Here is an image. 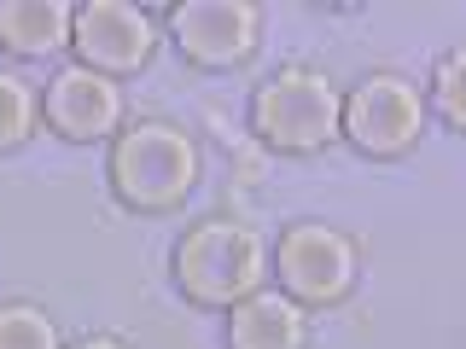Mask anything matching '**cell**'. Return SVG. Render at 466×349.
I'll return each mask as SVG.
<instances>
[{
    "label": "cell",
    "instance_id": "1",
    "mask_svg": "<svg viewBox=\"0 0 466 349\" xmlns=\"http://www.w3.org/2000/svg\"><path fill=\"white\" fill-rule=\"evenodd\" d=\"M175 280L193 303H216V309H233L251 291H262L268 280V244L262 233H251L245 222H198L175 251Z\"/></svg>",
    "mask_w": 466,
    "mask_h": 349
},
{
    "label": "cell",
    "instance_id": "2",
    "mask_svg": "<svg viewBox=\"0 0 466 349\" xmlns=\"http://www.w3.org/2000/svg\"><path fill=\"white\" fill-rule=\"evenodd\" d=\"M198 181V145L175 123H135L111 145V186L135 210H169Z\"/></svg>",
    "mask_w": 466,
    "mask_h": 349
},
{
    "label": "cell",
    "instance_id": "3",
    "mask_svg": "<svg viewBox=\"0 0 466 349\" xmlns=\"http://www.w3.org/2000/svg\"><path fill=\"white\" fill-rule=\"evenodd\" d=\"M251 128L274 152H320L344 135V94L320 70H280L257 87Z\"/></svg>",
    "mask_w": 466,
    "mask_h": 349
},
{
    "label": "cell",
    "instance_id": "4",
    "mask_svg": "<svg viewBox=\"0 0 466 349\" xmlns=\"http://www.w3.org/2000/svg\"><path fill=\"white\" fill-rule=\"evenodd\" d=\"M426 111L431 105H426V94H420V82L379 70V76H361L344 94V135L373 157H397L420 140Z\"/></svg>",
    "mask_w": 466,
    "mask_h": 349
},
{
    "label": "cell",
    "instance_id": "5",
    "mask_svg": "<svg viewBox=\"0 0 466 349\" xmlns=\"http://www.w3.org/2000/svg\"><path fill=\"white\" fill-rule=\"evenodd\" d=\"M274 268L291 303H339L356 285V244L327 222H298L286 227Z\"/></svg>",
    "mask_w": 466,
    "mask_h": 349
},
{
    "label": "cell",
    "instance_id": "6",
    "mask_svg": "<svg viewBox=\"0 0 466 349\" xmlns=\"http://www.w3.org/2000/svg\"><path fill=\"white\" fill-rule=\"evenodd\" d=\"M70 47H76L82 65L99 70V76H128V70H140L146 58H152L157 24L146 18L135 0H87V6H76Z\"/></svg>",
    "mask_w": 466,
    "mask_h": 349
},
{
    "label": "cell",
    "instance_id": "7",
    "mask_svg": "<svg viewBox=\"0 0 466 349\" xmlns=\"http://www.w3.org/2000/svg\"><path fill=\"white\" fill-rule=\"evenodd\" d=\"M169 35L193 65H239L262 35V12L251 0H181L169 12Z\"/></svg>",
    "mask_w": 466,
    "mask_h": 349
},
{
    "label": "cell",
    "instance_id": "8",
    "mask_svg": "<svg viewBox=\"0 0 466 349\" xmlns=\"http://www.w3.org/2000/svg\"><path fill=\"white\" fill-rule=\"evenodd\" d=\"M41 111H47V123H53L65 140H106L111 128L123 123V94H116V82L99 76V70L65 65V70L47 82Z\"/></svg>",
    "mask_w": 466,
    "mask_h": 349
},
{
    "label": "cell",
    "instance_id": "9",
    "mask_svg": "<svg viewBox=\"0 0 466 349\" xmlns=\"http://www.w3.org/2000/svg\"><path fill=\"white\" fill-rule=\"evenodd\" d=\"M303 338H309V320H303V303H291L286 291H251L228 309L233 349H303Z\"/></svg>",
    "mask_w": 466,
    "mask_h": 349
},
{
    "label": "cell",
    "instance_id": "10",
    "mask_svg": "<svg viewBox=\"0 0 466 349\" xmlns=\"http://www.w3.org/2000/svg\"><path fill=\"white\" fill-rule=\"evenodd\" d=\"M76 6L70 0H0V47L18 58H53L70 47Z\"/></svg>",
    "mask_w": 466,
    "mask_h": 349
},
{
    "label": "cell",
    "instance_id": "11",
    "mask_svg": "<svg viewBox=\"0 0 466 349\" xmlns=\"http://www.w3.org/2000/svg\"><path fill=\"white\" fill-rule=\"evenodd\" d=\"M35 116H41L35 87L24 76H12V70H0V152H6V145H24L35 135Z\"/></svg>",
    "mask_w": 466,
    "mask_h": 349
},
{
    "label": "cell",
    "instance_id": "12",
    "mask_svg": "<svg viewBox=\"0 0 466 349\" xmlns=\"http://www.w3.org/2000/svg\"><path fill=\"white\" fill-rule=\"evenodd\" d=\"M426 105H431L437 116H443L449 128H466V47H455L449 58H437Z\"/></svg>",
    "mask_w": 466,
    "mask_h": 349
},
{
    "label": "cell",
    "instance_id": "13",
    "mask_svg": "<svg viewBox=\"0 0 466 349\" xmlns=\"http://www.w3.org/2000/svg\"><path fill=\"white\" fill-rule=\"evenodd\" d=\"M0 349H58V326L29 303H0Z\"/></svg>",
    "mask_w": 466,
    "mask_h": 349
},
{
    "label": "cell",
    "instance_id": "14",
    "mask_svg": "<svg viewBox=\"0 0 466 349\" xmlns=\"http://www.w3.org/2000/svg\"><path fill=\"white\" fill-rule=\"evenodd\" d=\"M70 349H123L116 338H82V344H70Z\"/></svg>",
    "mask_w": 466,
    "mask_h": 349
}]
</instances>
